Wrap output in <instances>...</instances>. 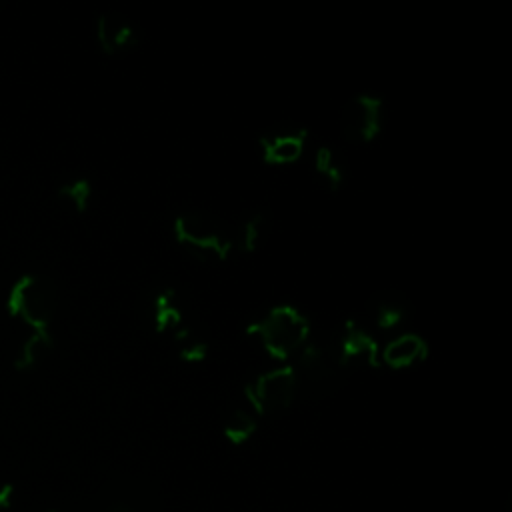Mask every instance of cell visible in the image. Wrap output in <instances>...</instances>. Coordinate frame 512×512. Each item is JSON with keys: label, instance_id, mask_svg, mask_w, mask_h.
I'll return each mask as SVG.
<instances>
[{"label": "cell", "instance_id": "obj_1", "mask_svg": "<svg viewBox=\"0 0 512 512\" xmlns=\"http://www.w3.org/2000/svg\"><path fill=\"white\" fill-rule=\"evenodd\" d=\"M310 332V320L292 304L272 306L248 326V334L256 336L276 360L296 356L310 340Z\"/></svg>", "mask_w": 512, "mask_h": 512}, {"label": "cell", "instance_id": "obj_2", "mask_svg": "<svg viewBox=\"0 0 512 512\" xmlns=\"http://www.w3.org/2000/svg\"><path fill=\"white\" fill-rule=\"evenodd\" d=\"M174 236L196 256L224 260L236 248V228L206 210H186L174 220Z\"/></svg>", "mask_w": 512, "mask_h": 512}, {"label": "cell", "instance_id": "obj_3", "mask_svg": "<svg viewBox=\"0 0 512 512\" xmlns=\"http://www.w3.org/2000/svg\"><path fill=\"white\" fill-rule=\"evenodd\" d=\"M58 292L52 278L44 274L22 276L8 294V312L22 322L30 324L34 330L48 328L56 312Z\"/></svg>", "mask_w": 512, "mask_h": 512}, {"label": "cell", "instance_id": "obj_4", "mask_svg": "<svg viewBox=\"0 0 512 512\" xmlns=\"http://www.w3.org/2000/svg\"><path fill=\"white\" fill-rule=\"evenodd\" d=\"M300 388H310L316 394L340 382L346 366L338 354L336 338L308 340L304 348L296 354V364L292 366Z\"/></svg>", "mask_w": 512, "mask_h": 512}, {"label": "cell", "instance_id": "obj_5", "mask_svg": "<svg viewBox=\"0 0 512 512\" xmlns=\"http://www.w3.org/2000/svg\"><path fill=\"white\" fill-rule=\"evenodd\" d=\"M296 372L290 364L278 366L258 374L246 388L244 394L254 414H268L284 410L292 404L298 394Z\"/></svg>", "mask_w": 512, "mask_h": 512}, {"label": "cell", "instance_id": "obj_6", "mask_svg": "<svg viewBox=\"0 0 512 512\" xmlns=\"http://www.w3.org/2000/svg\"><path fill=\"white\" fill-rule=\"evenodd\" d=\"M340 132L350 142H370L384 126V102L372 94L352 96L340 112Z\"/></svg>", "mask_w": 512, "mask_h": 512}, {"label": "cell", "instance_id": "obj_7", "mask_svg": "<svg viewBox=\"0 0 512 512\" xmlns=\"http://www.w3.org/2000/svg\"><path fill=\"white\" fill-rule=\"evenodd\" d=\"M338 354L346 368L350 366H378L380 364V346L374 336L356 322H346L342 332L336 338Z\"/></svg>", "mask_w": 512, "mask_h": 512}, {"label": "cell", "instance_id": "obj_8", "mask_svg": "<svg viewBox=\"0 0 512 512\" xmlns=\"http://www.w3.org/2000/svg\"><path fill=\"white\" fill-rule=\"evenodd\" d=\"M306 146V132L300 128H272L260 136V152L268 164L282 166L296 162Z\"/></svg>", "mask_w": 512, "mask_h": 512}, {"label": "cell", "instance_id": "obj_9", "mask_svg": "<svg viewBox=\"0 0 512 512\" xmlns=\"http://www.w3.org/2000/svg\"><path fill=\"white\" fill-rule=\"evenodd\" d=\"M428 356V344L420 334L402 332L380 348V364L390 368H410Z\"/></svg>", "mask_w": 512, "mask_h": 512}, {"label": "cell", "instance_id": "obj_10", "mask_svg": "<svg viewBox=\"0 0 512 512\" xmlns=\"http://www.w3.org/2000/svg\"><path fill=\"white\" fill-rule=\"evenodd\" d=\"M96 40L104 52L120 54L138 42V34L124 16L102 14L96 22Z\"/></svg>", "mask_w": 512, "mask_h": 512}, {"label": "cell", "instance_id": "obj_11", "mask_svg": "<svg viewBox=\"0 0 512 512\" xmlns=\"http://www.w3.org/2000/svg\"><path fill=\"white\" fill-rule=\"evenodd\" d=\"M368 308L372 322L382 330H392L400 326L408 312V306L402 302V298L392 292H378Z\"/></svg>", "mask_w": 512, "mask_h": 512}, {"label": "cell", "instance_id": "obj_12", "mask_svg": "<svg viewBox=\"0 0 512 512\" xmlns=\"http://www.w3.org/2000/svg\"><path fill=\"white\" fill-rule=\"evenodd\" d=\"M52 346H54V340H52V334H50L48 328L32 330V334L18 348V354H16V360H14L16 368L18 370L36 368L50 354Z\"/></svg>", "mask_w": 512, "mask_h": 512}, {"label": "cell", "instance_id": "obj_13", "mask_svg": "<svg viewBox=\"0 0 512 512\" xmlns=\"http://www.w3.org/2000/svg\"><path fill=\"white\" fill-rule=\"evenodd\" d=\"M154 324L158 332L182 330V310L172 290H162L154 300Z\"/></svg>", "mask_w": 512, "mask_h": 512}, {"label": "cell", "instance_id": "obj_14", "mask_svg": "<svg viewBox=\"0 0 512 512\" xmlns=\"http://www.w3.org/2000/svg\"><path fill=\"white\" fill-rule=\"evenodd\" d=\"M314 170L322 178V182L330 188H338L342 184L344 176H346V170H344V164H342L340 156L330 146H322V148L316 150Z\"/></svg>", "mask_w": 512, "mask_h": 512}, {"label": "cell", "instance_id": "obj_15", "mask_svg": "<svg viewBox=\"0 0 512 512\" xmlns=\"http://www.w3.org/2000/svg\"><path fill=\"white\" fill-rule=\"evenodd\" d=\"M264 214H250L246 220H242L240 224H236V248L244 250V252H252L256 250L262 232H264Z\"/></svg>", "mask_w": 512, "mask_h": 512}, {"label": "cell", "instance_id": "obj_16", "mask_svg": "<svg viewBox=\"0 0 512 512\" xmlns=\"http://www.w3.org/2000/svg\"><path fill=\"white\" fill-rule=\"evenodd\" d=\"M256 418L248 410H234L230 418L224 424V436L232 444H242L246 442L254 432H256Z\"/></svg>", "mask_w": 512, "mask_h": 512}, {"label": "cell", "instance_id": "obj_17", "mask_svg": "<svg viewBox=\"0 0 512 512\" xmlns=\"http://www.w3.org/2000/svg\"><path fill=\"white\" fill-rule=\"evenodd\" d=\"M60 198L66 200L70 206H74L76 210H86V206L90 204V198H92V186L88 180L84 178H76V180H70L66 182L62 188H60Z\"/></svg>", "mask_w": 512, "mask_h": 512}, {"label": "cell", "instance_id": "obj_18", "mask_svg": "<svg viewBox=\"0 0 512 512\" xmlns=\"http://www.w3.org/2000/svg\"><path fill=\"white\" fill-rule=\"evenodd\" d=\"M208 344L202 340H186V344L180 348V358L186 362H200L206 358Z\"/></svg>", "mask_w": 512, "mask_h": 512}, {"label": "cell", "instance_id": "obj_19", "mask_svg": "<svg viewBox=\"0 0 512 512\" xmlns=\"http://www.w3.org/2000/svg\"><path fill=\"white\" fill-rule=\"evenodd\" d=\"M14 500V488L10 484L0 486V512H6L12 506Z\"/></svg>", "mask_w": 512, "mask_h": 512}]
</instances>
